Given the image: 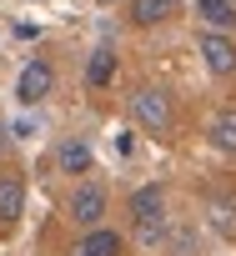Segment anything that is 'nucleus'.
<instances>
[{
    "mask_svg": "<svg viewBox=\"0 0 236 256\" xmlns=\"http://www.w3.org/2000/svg\"><path fill=\"white\" fill-rule=\"evenodd\" d=\"M100 6H116V0H100Z\"/></svg>",
    "mask_w": 236,
    "mask_h": 256,
    "instance_id": "4468645a",
    "label": "nucleus"
},
{
    "mask_svg": "<svg viewBox=\"0 0 236 256\" xmlns=\"http://www.w3.org/2000/svg\"><path fill=\"white\" fill-rule=\"evenodd\" d=\"M206 216H211V226H216L221 236H231V231H236V206H231V201H221V196H216V201L206 206Z\"/></svg>",
    "mask_w": 236,
    "mask_h": 256,
    "instance_id": "ddd939ff",
    "label": "nucleus"
},
{
    "mask_svg": "<svg viewBox=\"0 0 236 256\" xmlns=\"http://www.w3.org/2000/svg\"><path fill=\"white\" fill-rule=\"evenodd\" d=\"M126 211H131V226H136L146 241H156V236L166 231V191H161L156 181H151V186H141V191H131Z\"/></svg>",
    "mask_w": 236,
    "mask_h": 256,
    "instance_id": "f03ea898",
    "label": "nucleus"
},
{
    "mask_svg": "<svg viewBox=\"0 0 236 256\" xmlns=\"http://www.w3.org/2000/svg\"><path fill=\"white\" fill-rule=\"evenodd\" d=\"M131 120L146 136H166L171 131V96L161 86H136L131 90Z\"/></svg>",
    "mask_w": 236,
    "mask_h": 256,
    "instance_id": "f257e3e1",
    "label": "nucleus"
},
{
    "mask_svg": "<svg viewBox=\"0 0 236 256\" xmlns=\"http://www.w3.org/2000/svg\"><path fill=\"white\" fill-rule=\"evenodd\" d=\"M196 50H201V60H206L211 76H236V40H231V36L201 30V36H196Z\"/></svg>",
    "mask_w": 236,
    "mask_h": 256,
    "instance_id": "39448f33",
    "label": "nucleus"
},
{
    "mask_svg": "<svg viewBox=\"0 0 236 256\" xmlns=\"http://www.w3.org/2000/svg\"><path fill=\"white\" fill-rule=\"evenodd\" d=\"M56 166H60L66 176H86V171L96 166V156H90V146H86V141H60V151H56Z\"/></svg>",
    "mask_w": 236,
    "mask_h": 256,
    "instance_id": "9d476101",
    "label": "nucleus"
},
{
    "mask_svg": "<svg viewBox=\"0 0 236 256\" xmlns=\"http://www.w3.org/2000/svg\"><path fill=\"white\" fill-rule=\"evenodd\" d=\"M50 90H56V66L50 60H30L20 70V80H16V100L20 106H40Z\"/></svg>",
    "mask_w": 236,
    "mask_h": 256,
    "instance_id": "20e7f679",
    "label": "nucleus"
},
{
    "mask_svg": "<svg viewBox=\"0 0 236 256\" xmlns=\"http://www.w3.org/2000/svg\"><path fill=\"white\" fill-rule=\"evenodd\" d=\"M20 211H26V181L16 171H6L0 176V226H16Z\"/></svg>",
    "mask_w": 236,
    "mask_h": 256,
    "instance_id": "0eeeda50",
    "label": "nucleus"
},
{
    "mask_svg": "<svg viewBox=\"0 0 236 256\" xmlns=\"http://www.w3.org/2000/svg\"><path fill=\"white\" fill-rule=\"evenodd\" d=\"M166 10H171L166 0H131V26H141V30H146V26H161Z\"/></svg>",
    "mask_w": 236,
    "mask_h": 256,
    "instance_id": "f8f14e48",
    "label": "nucleus"
},
{
    "mask_svg": "<svg viewBox=\"0 0 236 256\" xmlns=\"http://www.w3.org/2000/svg\"><path fill=\"white\" fill-rule=\"evenodd\" d=\"M211 141H216V151H236V110L211 116Z\"/></svg>",
    "mask_w": 236,
    "mask_h": 256,
    "instance_id": "9b49d317",
    "label": "nucleus"
},
{
    "mask_svg": "<svg viewBox=\"0 0 236 256\" xmlns=\"http://www.w3.org/2000/svg\"><path fill=\"white\" fill-rule=\"evenodd\" d=\"M70 256H126V236L110 231V226H96V231H86V236L76 241Z\"/></svg>",
    "mask_w": 236,
    "mask_h": 256,
    "instance_id": "423d86ee",
    "label": "nucleus"
},
{
    "mask_svg": "<svg viewBox=\"0 0 236 256\" xmlns=\"http://www.w3.org/2000/svg\"><path fill=\"white\" fill-rule=\"evenodd\" d=\"M231 6H236V0H231Z\"/></svg>",
    "mask_w": 236,
    "mask_h": 256,
    "instance_id": "dca6fc26",
    "label": "nucleus"
},
{
    "mask_svg": "<svg viewBox=\"0 0 236 256\" xmlns=\"http://www.w3.org/2000/svg\"><path fill=\"white\" fill-rule=\"evenodd\" d=\"M166 6H176V0H166Z\"/></svg>",
    "mask_w": 236,
    "mask_h": 256,
    "instance_id": "2eb2a0df",
    "label": "nucleus"
},
{
    "mask_svg": "<svg viewBox=\"0 0 236 256\" xmlns=\"http://www.w3.org/2000/svg\"><path fill=\"white\" fill-rule=\"evenodd\" d=\"M196 16H201L206 30H216V36L236 30V6H231V0H196Z\"/></svg>",
    "mask_w": 236,
    "mask_h": 256,
    "instance_id": "6e6552de",
    "label": "nucleus"
},
{
    "mask_svg": "<svg viewBox=\"0 0 236 256\" xmlns=\"http://www.w3.org/2000/svg\"><path fill=\"white\" fill-rule=\"evenodd\" d=\"M106 191L96 186V181H80L76 191H70V201H66V211H70V221L76 226H86V231H96L100 226V216H106Z\"/></svg>",
    "mask_w": 236,
    "mask_h": 256,
    "instance_id": "7ed1b4c3",
    "label": "nucleus"
},
{
    "mask_svg": "<svg viewBox=\"0 0 236 256\" xmlns=\"http://www.w3.org/2000/svg\"><path fill=\"white\" fill-rule=\"evenodd\" d=\"M110 80H116V50L110 46H96L90 50V66H86V86L90 90H106Z\"/></svg>",
    "mask_w": 236,
    "mask_h": 256,
    "instance_id": "1a4fd4ad",
    "label": "nucleus"
}]
</instances>
